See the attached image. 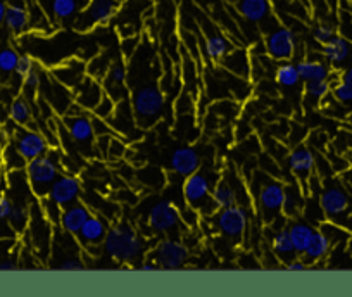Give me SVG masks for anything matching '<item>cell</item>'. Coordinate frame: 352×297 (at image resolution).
I'll use <instances>...</instances> for the list:
<instances>
[{
    "mask_svg": "<svg viewBox=\"0 0 352 297\" xmlns=\"http://www.w3.org/2000/svg\"><path fill=\"white\" fill-rule=\"evenodd\" d=\"M128 89H130V102L138 128L147 130V128L154 126L162 118L166 107V97L161 87L148 80L145 83L137 82V85L133 83Z\"/></svg>",
    "mask_w": 352,
    "mask_h": 297,
    "instance_id": "1",
    "label": "cell"
},
{
    "mask_svg": "<svg viewBox=\"0 0 352 297\" xmlns=\"http://www.w3.org/2000/svg\"><path fill=\"white\" fill-rule=\"evenodd\" d=\"M102 248L104 252L114 261L131 265L144 256L145 241L130 223L121 221L114 227H109Z\"/></svg>",
    "mask_w": 352,
    "mask_h": 297,
    "instance_id": "2",
    "label": "cell"
},
{
    "mask_svg": "<svg viewBox=\"0 0 352 297\" xmlns=\"http://www.w3.org/2000/svg\"><path fill=\"white\" fill-rule=\"evenodd\" d=\"M254 202L257 204L261 218L266 225H273L282 214L283 199H285V184L276 178L266 177L264 173L254 175L250 184Z\"/></svg>",
    "mask_w": 352,
    "mask_h": 297,
    "instance_id": "3",
    "label": "cell"
},
{
    "mask_svg": "<svg viewBox=\"0 0 352 297\" xmlns=\"http://www.w3.org/2000/svg\"><path fill=\"white\" fill-rule=\"evenodd\" d=\"M25 173L26 178H28L30 190L38 199H43L49 195L50 187L60 175L59 160H56V157H52V154L47 153L43 156L28 161Z\"/></svg>",
    "mask_w": 352,
    "mask_h": 297,
    "instance_id": "4",
    "label": "cell"
},
{
    "mask_svg": "<svg viewBox=\"0 0 352 297\" xmlns=\"http://www.w3.org/2000/svg\"><path fill=\"white\" fill-rule=\"evenodd\" d=\"M184 199L187 206L201 212V216H212L218 211L212 201V184L202 171H195L185 178Z\"/></svg>",
    "mask_w": 352,
    "mask_h": 297,
    "instance_id": "5",
    "label": "cell"
},
{
    "mask_svg": "<svg viewBox=\"0 0 352 297\" xmlns=\"http://www.w3.org/2000/svg\"><path fill=\"white\" fill-rule=\"evenodd\" d=\"M120 11L118 0H90L74 19V30L87 33L97 26H106Z\"/></svg>",
    "mask_w": 352,
    "mask_h": 297,
    "instance_id": "6",
    "label": "cell"
},
{
    "mask_svg": "<svg viewBox=\"0 0 352 297\" xmlns=\"http://www.w3.org/2000/svg\"><path fill=\"white\" fill-rule=\"evenodd\" d=\"M212 219H214L216 230L228 241L239 244L245 237L247 228H249V211L245 209V206L233 204L230 208L218 209L212 214Z\"/></svg>",
    "mask_w": 352,
    "mask_h": 297,
    "instance_id": "7",
    "label": "cell"
},
{
    "mask_svg": "<svg viewBox=\"0 0 352 297\" xmlns=\"http://www.w3.org/2000/svg\"><path fill=\"white\" fill-rule=\"evenodd\" d=\"M318 201L323 209L324 218H328L330 221H338L352 211V195L340 184L324 185Z\"/></svg>",
    "mask_w": 352,
    "mask_h": 297,
    "instance_id": "8",
    "label": "cell"
},
{
    "mask_svg": "<svg viewBox=\"0 0 352 297\" xmlns=\"http://www.w3.org/2000/svg\"><path fill=\"white\" fill-rule=\"evenodd\" d=\"M152 259L162 270H182L190 259V251L180 239H162L152 251Z\"/></svg>",
    "mask_w": 352,
    "mask_h": 297,
    "instance_id": "9",
    "label": "cell"
},
{
    "mask_svg": "<svg viewBox=\"0 0 352 297\" xmlns=\"http://www.w3.org/2000/svg\"><path fill=\"white\" fill-rule=\"evenodd\" d=\"M264 50L273 60H290L296 56L297 36L285 26H276L264 33Z\"/></svg>",
    "mask_w": 352,
    "mask_h": 297,
    "instance_id": "10",
    "label": "cell"
},
{
    "mask_svg": "<svg viewBox=\"0 0 352 297\" xmlns=\"http://www.w3.org/2000/svg\"><path fill=\"white\" fill-rule=\"evenodd\" d=\"M148 227L161 235L175 234L185 227L182 221L180 209L176 208L171 201H157L148 211Z\"/></svg>",
    "mask_w": 352,
    "mask_h": 297,
    "instance_id": "11",
    "label": "cell"
},
{
    "mask_svg": "<svg viewBox=\"0 0 352 297\" xmlns=\"http://www.w3.org/2000/svg\"><path fill=\"white\" fill-rule=\"evenodd\" d=\"M32 216H30V239L35 248L36 254L42 259H47L52 254V242H54V232H52V223L45 218L42 208H33L30 209Z\"/></svg>",
    "mask_w": 352,
    "mask_h": 297,
    "instance_id": "12",
    "label": "cell"
},
{
    "mask_svg": "<svg viewBox=\"0 0 352 297\" xmlns=\"http://www.w3.org/2000/svg\"><path fill=\"white\" fill-rule=\"evenodd\" d=\"M63 123L66 126L67 135L71 140L81 148L96 145V130H94V118L87 113H81V107L78 113H66L63 118Z\"/></svg>",
    "mask_w": 352,
    "mask_h": 297,
    "instance_id": "13",
    "label": "cell"
},
{
    "mask_svg": "<svg viewBox=\"0 0 352 297\" xmlns=\"http://www.w3.org/2000/svg\"><path fill=\"white\" fill-rule=\"evenodd\" d=\"M12 144L19 151L26 161H32L35 157L43 156L50 151V142L47 140L45 135L40 133L36 130H30V128H18L12 131Z\"/></svg>",
    "mask_w": 352,
    "mask_h": 297,
    "instance_id": "14",
    "label": "cell"
},
{
    "mask_svg": "<svg viewBox=\"0 0 352 297\" xmlns=\"http://www.w3.org/2000/svg\"><path fill=\"white\" fill-rule=\"evenodd\" d=\"M199 25H201L202 32H204L206 35L204 45H202V52L206 54L208 60H211V63H221L223 57L233 49L232 42H230L228 36H226L223 32H219L218 26L212 25L208 18L201 19Z\"/></svg>",
    "mask_w": 352,
    "mask_h": 297,
    "instance_id": "15",
    "label": "cell"
},
{
    "mask_svg": "<svg viewBox=\"0 0 352 297\" xmlns=\"http://www.w3.org/2000/svg\"><path fill=\"white\" fill-rule=\"evenodd\" d=\"M107 232H109V223H107V219H104L99 214H90V218L85 221L81 230L78 232L76 241L81 249H85L88 252H94L99 248H102Z\"/></svg>",
    "mask_w": 352,
    "mask_h": 297,
    "instance_id": "16",
    "label": "cell"
},
{
    "mask_svg": "<svg viewBox=\"0 0 352 297\" xmlns=\"http://www.w3.org/2000/svg\"><path fill=\"white\" fill-rule=\"evenodd\" d=\"M102 87L104 92L114 102H120V100L130 97V89H128V67L123 60L118 59L111 63L109 69H107L106 76H104Z\"/></svg>",
    "mask_w": 352,
    "mask_h": 297,
    "instance_id": "17",
    "label": "cell"
},
{
    "mask_svg": "<svg viewBox=\"0 0 352 297\" xmlns=\"http://www.w3.org/2000/svg\"><path fill=\"white\" fill-rule=\"evenodd\" d=\"M81 190H83V187H81L80 178L74 177V175L60 173L57 180L52 184V187H50L47 197L52 199L60 208H66V206L80 201Z\"/></svg>",
    "mask_w": 352,
    "mask_h": 297,
    "instance_id": "18",
    "label": "cell"
},
{
    "mask_svg": "<svg viewBox=\"0 0 352 297\" xmlns=\"http://www.w3.org/2000/svg\"><path fill=\"white\" fill-rule=\"evenodd\" d=\"M289 168L297 178L302 188H306L307 182L313 177V171L316 168V156L306 145H299V147L292 148L289 154Z\"/></svg>",
    "mask_w": 352,
    "mask_h": 297,
    "instance_id": "19",
    "label": "cell"
},
{
    "mask_svg": "<svg viewBox=\"0 0 352 297\" xmlns=\"http://www.w3.org/2000/svg\"><path fill=\"white\" fill-rule=\"evenodd\" d=\"M107 123H109L111 130H113L114 133L120 135V137L128 138L133 135V131L137 130L138 124H137V120H135V113H133V107H131L130 97L116 102L113 116L107 120Z\"/></svg>",
    "mask_w": 352,
    "mask_h": 297,
    "instance_id": "20",
    "label": "cell"
},
{
    "mask_svg": "<svg viewBox=\"0 0 352 297\" xmlns=\"http://www.w3.org/2000/svg\"><path fill=\"white\" fill-rule=\"evenodd\" d=\"M74 92V102L78 107L85 111H94L97 107V104L100 102V99L104 97V87L100 85L99 80L94 78V76H85L81 80L80 85L73 90Z\"/></svg>",
    "mask_w": 352,
    "mask_h": 297,
    "instance_id": "21",
    "label": "cell"
},
{
    "mask_svg": "<svg viewBox=\"0 0 352 297\" xmlns=\"http://www.w3.org/2000/svg\"><path fill=\"white\" fill-rule=\"evenodd\" d=\"M90 214H92V211L88 209L87 204H83V202L80 201L73 202V204L63 208V211H60L59 227L57 228H60V230L67 232L69 235L76 237L78 232H80L81 227L85 225V221L90 218Z\"/></svg>",
    "mask_w": 352,
    "mask_h": 297,
    "instance_id": "22",
    "label": "cell"
},
{
    "mask_svg": "<svg viewBox=\"0 0 352 297\" xmlns=\"http://www.w3.org/2000/svg\"><path fill=\"white\" fill-rule=\"evenodd\" d=\"M87 76V64L80 59H67L52 69V78L66 89L74 90Z\"/></svg>",
    "mask_w": 352,
    "mask_h": 297,
    "instance_id": "23",
    "label": "cell"
},
{
    "mask_svg": "<svg viewBox=\"0 0 352 297\" xmlns=\"http://www.w3.org/2000/svg\"><path fill=\"white\" fill-rule=\"evenodd\" d=\"M171 170L175 171L178 177L187 178L188 175L195 173L201 168V154L197 153V148L190 147H180L176 148L175 153L171 154Z\"/></svg>",
    "mask_w": 352,
    "mask_h": 297,
    "instance_id": "24",
    "label": "cell"
},
{
    "mask_svg": "<svg viewBox=\"0 0 352 297\" xmlns=\"http://www.w3.org/2000/svg\"><path fill=\"white\" fill-rule=\"evenodd\" d=\"M219 64L223 66V69L235 74L239 78L249 80L252 76V63H250L249 50L243 49V47H236V49L230 50Z\"/></svg>",
    "mask_w": 352,
    "mask_h": 297,
    "instance_id": "25",
    "label": "cell"
},
{
    "mask_svg": "<svg viewBox=\"0 0 352 297\" xmlns=\"http://www.w3.org/2000/svg\"><path fill=\"white\" fill-rule=\"evenodd\" d=\"M240 16L254 25H263L272 19V2L270 0H239L236 2Z\"/></svg>",
    "mask_w": 352,
    "mask_h": 297,
    "instance_id": "26",
    "label": "cell"
},
{
    "mask_svg": "<svg viewBox=\"0 0 352 297\" xmlns=\"http://www.w3.org/2000/svg\"><path fill=\"white\" fill-rule=\"evenodd\" d=\"M4 26L16 36H21L23 33H26L32 26L30 21V9L25 4H19V2H12L8 4L6 9V19Z\"/></svg>",
    "mask_w": 352,
    "mask_h": 297,
    "instance_id": "27",
    "label": "cell"
},
{
    "mask_svg": "<svg viewBox=\"0 0 352 297\" xmlns=\"http://www.w3.org/2000/svg\"><path fill=\"white\" fill-rule=\"evenodd\" d=\"M331 248H333V244H331L330 239H328L321 230H314L306 251L302 252L304 261H306L309 266L318 265V263L324 261V259L330 256Z\"/></svg>",
    "mask_w": 352,
    "mask_h": 297,
    "instance_id": "28",
    "label": "cell"
},
{
    "mask_svg": "<svg viewBox=\"0 0 352 297\" xmlns=\"http://www.w3.org/2000/svg\"><path fill=\"white\" fill-rule=\"evenodd\" d=\"M212 201H214V206L218 209L239 204V187H235V184L225 175V177L219 178V180L212 185Z\"/></svg>",
    "mask_w": 352,
    "mask_h": 297,
    "instance_id": "29",
    "label": "cell"
},
{
    "mask_svg": "<svg viewBox=\"0 0 352 297\" xmlns=\"http://www.w3.org/2000/svg\"><path fill=\"white\" fill-rule=\"evenodd\" d=\"M321 52H323V57L328 60V64H331V66H342L349 59V56H351L352 45L345 36L335 35L330 42L324 43Z\"/></svg>",
    "mask_w": 352,
    "mask_h": 297,
    "instance_id": "30",
    "label": "cell"
},
{
    "mask_svg": "<svg viewBox=\"0 0 352 297\" xmlns=\"http://www.w3.org/2000/svg\"><path fill=\"white\" fill-rule=\"evenodd\" d=\"M304 208V188L299 182L285 184V199H283L282 214L285 218H296Z\"/></svg>",
    "mask_w": 352,
    "mask_h": 297,
    "instance_id": "31",
    "label": "cell"
},
{
    "mask_svg": "<svg viewBox=\"0 0 352 297\" xmlns=\"http://www.w3.org/2000/svg\"><path fill=\"white\" fill-rule=\"evenodd\" d=\"M272 248H273V252H275V258L278 259L282 265H285V263L292 261L294 258H297V252L296 249H294L292 239H290L289 228L287 227H280L278 230L275 232L272 241Z\"/></svg>",
    "mask_w": 352,
    "mask_h": 297,
    "instance_id": "32",
    "label": "cell"
},
{
    "mask_svg": "<svg viewBox=\"0 0 352 297\" xmlns=\"http://www.w3.org/2000/svg\"><path fill=\"white\" fill-rule=\"evenodd\" d=\"M289 234L290 239H292L294 249H296L297 256H302V252L306 251L307 244H309L311 237L314 234V227L311 223L302 221V219H296L289 225Z\"/></svg>",
    "mask_w": 352,
    "mask_h": 297,
    "instance_id": "33",
    "label": "cell"
},
{
    "mask_svg": "<svg viewBox=\"0 0 352 297\" xmlns=\"http://www.w3.org/2000/svg\"><path fill=\"white\" fill-rule=\"evenodd\" d=\"M297 69H299L300 80L302 82H313V80H328L330 78V67L321 60L314 59H304L297 63Z\"/></svg>",
    "mask_w": 352,
    "mask_h": 297,
    "instance_id": "34",
    "label": "cell"
},
{
    "mask_svg": "<svg viewBox=\"0 0 352 297\" xmlns=\"http://www.w3.org/2000/svg\"><path fill=\"white\" fill-rule=\"evenodd\" d=\"M275 80L280 87L283 89H294L300 83V74L297 69V64L290 63V60H282L275 71Z\"/></svg>",
    "mask_w": 352,
    "mask_h": 297,
    "instance_id": "35",
    "label": "cell"
},
{
    "mask_svg": "<svg viewBox=\"0 0 352 297\" xmlns=\"http://www.w3.org/2000/svg\"><path fill=\"white\" fill-rule=\"evenodd\" d=\"M18 60L19 54L14 47L0 43V80L8 82V80L11 78V74L16 73Z\"/></svg>",
    "mask_w": 352,
    "mask_h": 297,
    "instance_id": "36",
    "label": "cell"
},
{
    "mask_svg": "<svg viewBox=\"0 0 352 297\" xmlns=\"http://www.w3.org/2000/svg\"><path fill=\"white\" fill-rule=\"evenodd\" d=\"M30 216H32V211L26 204H21V202H12L11 212H9V223H11V227L14 228L16 234L21 235L28 230L30 225Z\"/></svg>",
    "mask_w": 352,
    "mask_h": 297,
    "instance_id": "37",
    "label": "cell"
},
{
    "mask_svg": "<svg viewBox=\"0 0 352 297\" xmlns=\"http://www.w3.org/2000/svg\"><path fill=\"white\" fill-rule=\"evenodd\" d=\"M9 118L18 126H28L32 123V107L25 97H18V99L12 100L11 107H9Z\"/></svg>",
    "mask_w": 352,
    "mask_h": 297,
    "instance_id": "38",
    "label": "cell"
},
{
    "mask_svg": "<svg viewBox=\"0 0 352 297\" xmlns=\"http://www.w3.org/2000/svg\"><path fill=\"white\" fill-rule=\"evenodd\" d=\"M50 11L57 21H67L80 11V0H50Z\"/></svg>",
    "mask_w": 352,
    "mask_h": 297,
    "instance_id": "39",
    "label": "cell"
},
{
    "mask_svg": "<svg viewBox=\"0 0 352 297\" xmlns=\"http://www.w3.org/2000/svg\"><path fill=\"white\" fill-rule=\"evenodd\" d=\"M2 163L6 164V168H8L9 171H23L26 168V163H28V161L19 154L16 145L11 142V144H8V147L2 151Z\"/></svg>",
    "mask_w": 352,
    "mask_h": 297,
    "instance_id": "40",
    "label": "cell"
},
{
    "mask_svg": "<svg viewBox=\"0 0 352 297\" xmlns=\"http://www.w3.org/2000/svg\"><path fill=\"white\" fill-rule=\"evenodd\" d=\"M304 92L309 99L316 100V102H321V100L327 99L331 94V83L330 78L328 80H313V82H306V87H304Z\"/></svg>",
    "mask_w": 352,
    "mask_h": 297,
    "instance_id": "41",
    "label": "cell"
},
{
    "mask_svg": "<svg viewBox=\"0 0 352 297\" xmlns=\"http://www.w3.org/2000/svg\"><path fill=\"white\" fill-rule=\"evenodd\" d=\"M320 230L323 232V234L327 235L328 239H330L331 244H333V245L340 244L342 241L347 242V239H349L347 232H345L342 227H338V225H335L333 221H328V223L323 221V223H321Z\"/></svg>",
    "mask_w": 352,
    "mask_h": 297,
    "instance_id": "42",
    "label": "cell"
},
{
    "mask_svg": "<svg viewBox=\"0 0 352 297\" xmlns=\"http://www.w3.org/2000/svg\"><path fill=\"white\" fill-rule=\"evenodd\" d=\"M111 63H113V60L107 59L106 56L94 57L92 63L87 66V74H88V76H94V78H97V80L104 78V76H106V73H107V69H109Z\"/></svg>",
    "mask_w": 352,
    "mask_h": 297,
    "instance_id": "43",
    "label": "cell"
},
{
    "mask_svg": "<svg viewBox=\"0 0 352 297\" xmlns=\"http://www.w3.org/2000/svg\"><path fill=\"white\" fill-rule=\"evenodd\" d=\"M40 208H42L45 218L52 223L54 227H59L60 211H63V208H60L59 204H56V202H54L50 197L40 199Z\"/></svg>",
    "mask_w": 352,
    "mask_h": 297,
    "instance_id": "44",
    "label": "cell"
},
{
    "mask_svg": "<svg viewBox=\"0 0 352 297\" xmlns=\"http://www.w3.org/2000/svg\"><path fill=\"white\" fill-rule=\"evenodd\" d=\"M331 96L338 104H345V106L352 104V89L340 80H338V83L331 85Z\"/></svg>",
    "mask_w": 352,
    "mask_h": 297,
    "instance_id": "45",
    "label": "cell"
},
{
    "mask_svg": "<svg viewBox=\"0 0 352 297\" xmlns=\"http://www.w3.org/2000/svg\"><path fill=\"white\" fill-rule=\"evenodd\" d=\"M114 107H116V102H114V100L111 99V97L107 96V94H104V97H102V99H100V102L97 104V107L92 111V113L96 114L97 118H100V120H106L107 121L111 116H113Z\"/></svg>",
    "mask_w": 352,
    "mask_h": 297,
    "instance_id": "46",
    "label": "cell"
},
{
    "mask_svg": "<svg viewBox=\"0 0 352 297\" xmlns=\"http://www.w3.org/2000/svg\"><path fill=\"white\" fill-rule=\"evenodd\" d=\"M335 35H337V33H335V28L331 25H327V23H321V25H318L316 28L313 30V38L316 40L320 45H324L327 42H330Z\"/></svg>",
    "mask_w": 352,
    "mask_h": 297,
    "instance_id": "47",
    "label": "cell"
},
{
    "mask_svg": "<svg viewBox=\"0 0 352 297\" xmlns=\"http://www.w3.org/2000/svg\"><path fill=\"white\" fill-rule=\"evenodd\" d=\"M35 59H33L32 56H28V54H23V56H19V60H18V66H16V74H18L19 78H25V76H28L32 71H35Z\"/></svg>",
    "mask_w": 352,
    "mask_h": 297,
    "instance_id": "48",
    "label": "cell"
},
{
    "mask_svg": "<svg viewBox=\"0 0 352 297\" xmlns=\"http://www.w3.org/2000/svg\"><path fill=\"white\" fill-rule=\"evenodd\" d=\"M124 153H126V144L121 138L111 137L109 148H107V157H111V160H121L124 156Z\"/></svg>",
    "mask_w": 352,
    "mask_h": 297,
    "instance_id": "49",
    "label": "cell"
},
{
    "mask_svg": "<svg viewBox=\"0 0 352 297\" xmlns=\"http://www.w3.org/2000/svg\"><path fill=\"white\" fill-rule=\"evenodd\" d=\"M40 85H42V74H40L36 69L32 71L28 76L23 78V89H25L28 94H35L36 90L40 89Z\"/></svg>",
    "mask_w": 352,
    "mask_h": 297,
    "instance_id": "50",
    "label": "cell"
},
{
    "mask_svg": "<svg viewBox=\"0 0 352 297\" xmlns=\"http://www.w3.org/2000/svg\"><path fill=\"white\" fill-rule=\"evenodd\" d=\"M180 214H182V221H184L185 227L188 228H195L199 225V221H201V212L195 211V209L190 208V206H187L184 211H180Z\"/></svg>",
    "mask_w": 352,
    "mask_h": 297,
    "instance_id": "51",
    "label": "cell"
},
{
    "mask_svg": "<svg viewBox=\"0 0 352 297\" xmlns=\"http://www.w3.org/2000/svg\"><path fill=\"white\" fill-rule=\"evenodd\" d=\"M83 261H81L80 258H76V256H69V258H64L63 261L59 263V265L56 266L57 270H63V272H71V270H83Z\"/></svg>",
    "mask_w": 352,
    "mask_h": 297,
    "instance_id": "52",
    "label": "cell"
},
{
    "mask_svg": "<svg viewBox=\"0 0 352 297\" xmlns=\"http://www.w3.org/2000/svg\"><path fill=\"white\" fill-rule=\"evenodd\" d=\"M16 230L11 227L9 219H0V241H11L16 237Z\"/></svg>",
    "mask_w": 352,
    "mask_h": 297,
    "instance_id": "53",
    "label": "cell"
},
{
    "mask_svg": "<svg viewBox=\"0 0 352 297\" xmlns=\"http://www.w3.org/2000/svg\"><path fill=\"white\" fill-rule=\"evenodd\" d=\"M11 208H12L11 199H9L6 194H2V192H0V219H8L9 218Z\"/></svg>",
    "mask_w": 352,
    "mask_h": 297,
    "instance_id": "54",
    "label": "cell"
},
{
    "mask_svg": "<svg viewBox=\"0 0 352 297\" xmlns=\"http://www.w3.org/2000/svg\"><path fill=\"white\" fill-rule=\"evenodd\" d=\"M285 268L290 270V272H302V270H307L309 268V265H307L306 261H304V258H294L292 261L285 263Z\"/></svg>",
    "mask_w": 352,
    "mask_h": 297,
    "instance_id": "55",
    "label": "cell"
},
{
    "mask_svg": "<svg viewBox=\"0 0 352 297\" xmlns=\"http://www.w3.org/2000/svg\"><path fill=\"white\" fill-rule=\"evenodd\" d=\"M0 270L2 272H11V270H18V263L11 258L0 259Z\"/></svg>",
    "mask_w": 352,
    "mask_h": 297,
    "instance_id": "56",
    "label": "cell"
},
{
    "mask_svg": "<svg viewBox=\"0 0 352 297\" xmlns=\"http://www.w3.org/2000/svg\"><path fill=\"white\" fill-rule=\"evenodd\" d=\"M340 82H344L345 85L352 89V66L347 67V69L340 74Z\"/></svg>",
    "mask_w": 352,
    "mask_h": 297,
    "instance_id": "57",
    "label": "cell"
},
{
    "mask_svg": "<svg viewBox=\"0 0 352 297\" xmlns=\"http://www.w3.org/2000/svg\"><path fill=\"white\" fill-rule=\"evenodd\" d=\"M140 270H144V272H154V270H161L157 266V263L154 261V259H151V261H145L140 265Z\"/></svg>",
    "mask_w": 352,
    "mask_h": 297,
    "instance_id": "58",
    "label": "cell"
},
{
    "mask_svg": "<svg viewBox=\"0 0 352 297\" xmlns=\"http://www.w3.org/2000/svg\"><path fill=\"white\" fill-rule=\"evenodd\" d=\"M6 9H8V2H6V0H0V30H2V26H4Z\"/></svg>",
    "mask_w": 352,
    "mask_h": 297,
    "instance_id": "59",
    "label": "cell"
},
{
    "mask_svg": "<svg viewBox=\"0 0 352 297\" xmlns=\"http://www.w3.org/2000/svg\"><path fill=\"white\" fill-rule=\"evenodd\" d=\"M347 251L352 254V235H349V239H347Z\"/></svg>",
    "mask_w": 352,
    "mask_h": 297,
    "instance_id": "60",
    "label": "cell"
},
{
    "mask_svg": "<svg viewBox=\"0 0 352 297\" xmlns=\"http://www.w3.org/2000/svg\"><path fill=\"white\" fill-rule=\"evenodd\" d=\"M349 223H351V225H352V211L349 212Z\"/></svg>",
    "mask_w": 352,
    "mask_h": 297,
    "instance_id": "61",
    "label": "cell"
},
{
    "mask_svg": "<svg viewBox=\"0 0 352 297\" xmlns=\"http://www.w3.org/2000/svg\"><path fill=\"white\" fill-rule=\"evenodd\" d=\"M347 121H349V124H351V126H352V114L347 118Z\"/></svg>",
    "mask_w": 352,
    "mask_h": 297,
    "instance_id": "62",
    "label": "cell"
}]
</instances>
